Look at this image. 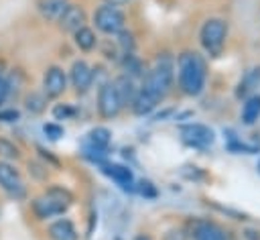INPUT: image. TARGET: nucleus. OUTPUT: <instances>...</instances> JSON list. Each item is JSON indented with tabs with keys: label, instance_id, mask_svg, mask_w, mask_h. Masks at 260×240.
Wrapping results in <instances>:
<instances>
[{
	"label": "nucleus",
	"instance_id": "1",
	"mask_svg": "<svg viewBox=\"0 0 260 240\" xmlns=\"http://www.w3.org/2000/svg\"><path fill=\"white\" fill-rule=\"evenodd\" d=\"M177 75H179V87L187 96H197L201 94L205 85V75H207V65L205 59L195 53V51H185L177 59Z\"/></svg>",
	"mask_w": 260,
	"mask_h": 240
},
{
	"label": "nucleus",
	"instance_id": "2",
	"mask_svg": "<svg viewBox=\"0 0 260 240\" xmlns=\"http://www.w3.org/2000/svg\"><path fill=\"white\" fill-rule=\"evenodd\" d=\"M73 195L69 193V189L53 185L47 191H43L39 197L32 199V212L39 220H47V218H55L67 212V207L71 205Z\"/></svg>",
	"mask_w": 260,
	"mask_h": 240
},
{
	"label": "nucleus",
	"instance_id": "3",
	"mask_svg": "<svg viewBox=\"0 0 260 240\" xmlns=\"http://www.w3.org/2000/svg\"><path fill=\"white\" fill-rule=\"evenodd\" d=\"M173 69H175V63H173V59L169 55L158 57V61L154 63V67L150 71H146L140 89L146 92L156 102H160L167 96V92H169V87L173 83Z\"/></svg>",
	"mask_w": 260,
	"mask_h": 240
},
{
	"label": "nucleus",
	"instance_id": "4",
	"mask_svg": "<svg viewBox=\"0 0 260 240\" xmlns=\"http://www.w3.org/2000/svg\"><path fill=\"white\" fill-rule=\"evenodd\" d=\"M228 37V22L223 18H209L199 31V41L209 55H217Z\"/></svg>",
	"mask_w": 260,
	"mask_h": 240
},
{
	"label": "nucleus",
	"instance_id": "5",
	"mask_svg": "<svg viewBox=\"0 0 260 240\" xmlns=\"http://www.w3.org/2000/svg\"><path fill=\"white\" fill-rule=\"evenodd\" d=\"M93 22H95V28L98 31H102L106 35H118L124 28L126 16H124V12L118 6L102 4L95 10V14H93Z\"/></svg>",
	"mask_w": 260,
	"mask_h": 240
},
{
	"label": "nucleus",
	"instance_id": "6",
	"mask_svg": "<svg viewBox=\"0 0 260 240\" xmlns=\"http://www.w3.org/2000/svg\"><path fill=\"white\" fill-rule=\"evenodd\" d=\"M0 189L12 199H24L26 195V185L18 169H14L8 161H0Z\"/></svg>",
	"mask_w": 260,
	"mask_h": 240
},
{
	"label": "nucleus",
	"instance_id": "7",
	"mask_svg": "<svg viewBox=\"0 0 260 240\" xmlns=\"http://www.w3.org/2000/svg\"><path fill=\"white\" fill-rule=\"evenodd\" d=\"M122 110V100L116 92V85L112 81H106L100 85L98 92V112L102 118H116Z\"/></svg>",
	"mask_w": 260,
	"mask_h": 240
},
{
	"label": "nucleus",
	"instance_id": "8",
	"mask_svg": "<svg viewBox=\"0 0 260 240\" xmlns=\"http://www.w3.org/2000/svg\"><path fill=\"white\" fill-rule=\"evenodd\" d=\"M181 138L183 142H187L189 146H197V148H203V146H209L213 144L215 140V134L209 126L205 124H187L181 128Z\"/></svg>",
	"mask_w": 260,
	"mask_h": 240
},
{
	"label": "nucleus",
	"instance_id": "9",
	"mask_svg": "<svg viewBox=\"0 0 260 240\" xmlns=\"http://www.w3.org/2000/svg\"><path fill=\"white\" fill-rule=\"evenodd\" d=\"M67 87V75L61 67L53 65L45 71V77H43V92L47 98H59Z\"/></svg>",
	"mask_w": 260,
	"mask_h": 240
},
{
	"label": "nucleus",
	"instance_id": "10",
	"mask_svg": "<svg viewBox=\"0 0 260 240\" xmlns=\"http://www.w3.org/2000/svg\"><path fill=\"white\" fill-rule=\"evenodd\" d=\"M112 140V132L106 126H95L85 136V153L93 157H102Z\"/></svg>",
	"mask_w": 260,
	"mask_h": 240
},
{
	"label": "nucleus",
	"instance_id": "11",
	"mask_svg": "<svg viewBox=\"0 0 260 240\" xmlns=\"http://www.w3.org/2000/svg\"><path fill=\"white\" fill-rule=\"evenodd\" d=\"M69 79H71V85L77 94H85L93 83V69L85 61H75L71 65Z\"/></svg>",
	"mask_w": 260,
	"mask_h": 240
},
{
	"label": "nucleus",
	"instance_id": "12",
	"mask_svg": "<svg viewBox=\"0 0 260 240\" xmlns=\"http://www.w3.org/2000/svg\"><path fill=\"white\" fill-rule=\"evenodd\" d=\"M57 22H59L61 31L75 33L77 28L85 26V12H83V8H81V6H77V4H69Z\"/></svg>",
	"mask_w": 260,
	"mask_h": 240
},
{
	"label": "nucleus",
	"instance_id": "13",
	"mask_svg": "<svg viewBox=\"0 0 260 240\" xmlns=\"http://www.w3.org/2000/svg\"><path fill=\"white\" fill-rule=\"evenodd\" d=\"M100 169H102L104 175H108L110 179H114L124 189H130L132 187V171L128 167L118 165V163H102Z\"/></svg>",
	"mask_w": 260,
	"mask_h": 240
},
{
	"label": "nucleus",
	"instance_id": "14",
	"mask_svg": "<svg viewBox=\"0 0 260 240\" xmlns=\"http://www.w3.org/2000/svg\"><path fill=\"white\" fill-rule=\"evenodd\" d=\"M47 234L51 240H77V230H75L73 222L67 218H61V220L49 224Z\"/></svg>",
	"mask_w": 260,
	"mask_h": 240
},
{
	"label": "nucleus",
	"instance_id": "15",
	"mask_svg": "<svg viewBox=\"0 0 260 240\" xmlns=\"http://www.w3.org/2000/svg\"><path fill=\"white\" fill-rule=\"evenodd\" d=\"M193 240H225V234L213 222H195Z\"/></svg>",
	"mask_w": 260,
	"mask_h": 240
},
{
	"label": "nucleus",
	"instance_id": "16",
	"mask_svg": "<svg viewBox=\"0 0 260 240\" xmlns=\"http://www.w3.org/2000/svg\"><path fill=\"white\" fill-rule=\"evenodd\" d=\"M69 6V0H39V12L43 18L57 22L65 8Z\"/></svg>",
	"mask_w": 260,
	"mask_h": 240
},
{
	"label": "nucleus",
	"instance_id": "17",
	"mask_svg": "<svg viewBox=\"0 0 260 240\" xmlns=\"http://www.w3.org/2000/svg\"><path fill=\"white\" fill-rule=\"evenodd\" d=\"M114 85H116V92H118V96L122 100V106L124 104H132V100H134V96L138 92L136 85H134V81H132V77L130 75H120L114 81Z\"/></svg>",
	"mask_w": 260,
	"mask_h": 240
},
{
	"label": "nucleus",
	"instance_id": "18",
	"mask_svg": "<svg viewBox=\"0 0 260 240\" xmlns=\"http://www.w3.org/2000/svg\"><path fill=\"white\" fill-rule=\"evenodd\" d=\"M156 104H158V102H156L154 98H150L146 92L138 89L130 106H132V112H134V114H138V116H146V114H150V112L154 110Z\"/></svg>",
	"mask_w": 260,
	"mask_h": 240
},
{
	"label": "nucleus",
	"instance_id": "19",
	"mask_svg": "<svg viewBox=\"0 0 260 240\" xmlns=\"http://www.w3.org/2000/svg\"><path fill=\"white\" fill-rule=\"evenodd\" d=\"M260 116V96H250L242 106V122L252 126Z\"/></svg>",
	"mask_w": 260,
	"mask_h": 240
},
{
	"label": "nucleus",
	"instance_id": "20",
	"mask_svg": "<svg viewBox=\"0 0 260 240\" xmlns=\"http://www.w3.org/2000/svg\"><path fill=\"white\" fill-rule=\"evenodd\" d=\"M73 41L75 45L81 49V51H91L95 45H98V39H95V33L89 28V26H81L73 33Z\"/></svg>",
	"mask_w": 260,
	"mask_h": 240
},
{
	"label": "nucleus",
	"instance_id": "21",
	"mask_svg": "<svg viewBox=\"0 0 260 240\" xmlns=\"http://www.w3.org/2000/svg\"><path fill=\"white\" fill-rule=\"evenodd\" d=\"M258 83H260V69H250V71H246L244 79H242L240 85H238V96H242V94L254 89Z\"/></svg>",
	"mask_w": 260,
	"mask_h": 240
},
{
	"label": "nucleus",
	"instance_id": "22",
	"mask_svg": "<svg viewBox=\"0 0 260 240\" xmlns=\"http://www.w3.org/2000/svg\"><path fill=\"white\" fill-rule=\"evenodd\" d=\"M45 104H47V100H45L43 94H35L32 92V94L26 96V110L30 114H41L45 110Z\"/></svg>",
	"mask_w": 260,
	"mask_h": 240
},
{
	"label": "nucleus",
	"instance_id": "23",
	"mask_svg": "<svg viewBox=\"0 0 260 240\" xmlns=\"http://www.w3.org/2000/svg\"><path fill=\"white\" fill-rule=\"evenodd\" d=\"M118 45H120V49L124 51V55H128V53H132L134 51V37H132V33H128V31H120L118 33Z\"/></svg>",
	"mask_w": 260,
	"mask_h": 240
},
{
	"label": "nucleus",
	"instance_id": "24",
	"mask_svg": "<svg viewBox=\"0 0 260 240\" xmlns=\"http://www.w3.org/2000/svg\"><path fill=\"white\" fill-rule=\"evenodd\" d=\"M18 148L12 144V142H8V140H4V138H0V157L4 159V161H10V159H18Z\"/></svg>",
	"mask_w": 260,
	"mask_h": 240
},
{
	"label": "nucleus",
	"instance_id": "25",
	"mask_svg": "<svg viewBox=\"0 0 260 240\" xmlns=\"http://www.w3.org/2000/svg\"><path fill=\"white\" fill-rule=\"evenodd\" d=\"M43 130H45V134H47L51 140H57V138H61V136H63V128H61L59 124H53V122L45 124V126H43Z\"/></svg>",
	"mask_w": 260,
	"mask_h": 240
},
{
	"label": "nucleus",
	"instance_id": "26",
	"mask_svg": "<svg viewBox=\"0 0 260 240\" xmlns=\"http://www.w3.org/2000/svg\"><path fill=\"white\" fill-rule=\"evenodd\" d=\"M53 116H55L57 120H65V118L73 116V110H71L67 104H59V106L53 108Z\"/></svg>",
	"mask_w": 260,
	"mask_h": 240
},
{
	"label": "nucleus",
	"instance_id": "27",
	"mask_svg": "<svg viewBox=\"0 0 260 240\" xmlns=\"http://www.w3.org/2000/svg\"><path fill=\"white\" fill-rule=\"evenodd\" d=\"M162 240H187V234L183 228H173L162 236Z\"/></svg>",
	"mask_w": 260,
	"mask_h": 240
},
{
	"label": "nucleus",
	"instance_id": "28",
	"mask_svg": "<svg viewBox=\"0 0 260 240\" xmlns=\"http://www.w3.org/2000/svg\"><path fill=\"white\" fill-rule=\"evenodd\" d=\"M138 191H140L142 195H146V197H154V195H156V189L152 187L150 181H142L140 187H138Z\"/></svg>",
	"mask_w": 260,
	"mask_h": 240
},
{
	"label": "nucleus",
	"instance_id": "29",
	"mask_svg": "<svg viewBox=\"0 0 260 240\" xmlns=\"http://www.w3.org/2000/svg\"><path fill=\"white\" fill-rule=\"evenodd\" d=\"M8 94H10V83H8V79L4 75H0V104L8 98Z\"/></svg>",
	"mask_w": 260,
	"mask_h": 240
},
{
	"label": "nucleus",
	"instance_id": "30",
	"mask_svg": "<svg viewBox=\"0 0 260 240\" xmlns=\"http://www.w3.org/2000/svg\"><path fill=\"white\" fill-rule=\"evenodd\" d=\"M16 118H18V112H16V110L0 112V120H6V122H10V120H16Z\"/></svg>",
	"mask_w": 260,
	"mask_h": 240
},
{
	"label": "nucleus",
	"instance_id": "31",
	"mask_svg": "<svg viewBox=\"0 0 260 240\" xmlns=\"http://www.w3.org/2000/svg\"><path fill=\"white\" fill-rule=\"evenodd\" d=\"M128 0H106V4H112V6H120V4H126Z\"/></svg>",
	"mask_w": 260,
	"mask_h": 240
},
{
	"label": "nucleus",
	"instance_id": "32",
	"mask_svg": "<svg viewBox=\"0 0 260 240\" xmlns=\"http://www.w3.org/2000/svg\"><path fill=\"white\" fill-rule=\"evenodd\" d=\"M136 240H148V238H142V236H140V238H136Z\"/></svg>",
	"mask_w": 260,
	"mask_h": 240
},
{
	"label": "nucleus",
	"instance_id": "33",
	"mask_svg": "<svg viewBox=\"0 0 260 240\" xmlns=\"http://www.w3.org/2000/svg\"><path fill=\"white\" fill-rule=\"evenodd\" d=\"M258 169H260V163H258Z\"/></svg>",
	"mask_w": 260,
	"mask_h": 240
}]
</instances>
